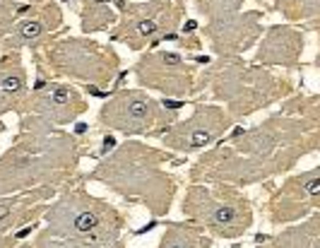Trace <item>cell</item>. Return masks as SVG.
<instances>
[{
	"label": "cell",
	"instance_id": "cell-1",
	"mask_svg": "<svg viewBox=\"0 0 320 248\" xmlns=\"http://www.w3.org/2000/svg\"><path fill=\"white\" fill-rule=\"evenodd\" d=\"M51 219V234H94L106 222V210L96 205L94 200H87L82 195H68L48 212Z\"/></svg>",
	"mask_w": 320,
	"mask_h": 248
},
{
	"label": "cell",
	"instance_id": "cell-2",
	"mask_svg": "<svg viewBox=\"0 0 320 248\" xmlns=\"http://www.w3.org/2000/svg\"><path fill=\"white\" fill-rule=\"evenodd\" d=\"M154 111H157V104L152 99H147L140 92H128L104 109L101 118L125 133H142L147 130V125H152Z\"/></svg>",
	"mask_w": 320,
	"mask_h": 248
},
{
	"label": "cell",
	"instance_id": "cell-3",
	"mask_svg": "<svg viewBox=\"0 0 320 248\" xmlns=\"http://www.w3.org/2000/svg\"><path fill=\"white\" fill-rule=\"evenodd\" d=\"M222 128H226V121H224V116H222L219 111H214V109L202 111L200 109L188 123L176 125V128L169 133V140H171L173 145H178V147L193 150V147L207 145L212 137H217V133H219Z\"/></svg>",
	"mask_w": 320,
	"mask_h": 248
},
{
	"label": "cell",
	"instance_id": "cell-4",
	"mask_svg": "<svg viewBox=\"0 0 320 248\" xmlns=\"http://www.w3.org/2000/svg\"><path fill=\"white\" fill-rule=\"evenodd\" d=\"M82 109V101L75 96V92H70L68 87H51L43 96L39 99V111L46 114L51 121L56 123H63V121H70L73 116H77Z\"/></svg>",
	"mask_w": 320,
	"mask_h": 248
},
{
	"label": "cell",
	"instance_id": "cell-5",
	"mask_svg": "<svg viewBox=\"0 0 320 248\" xmlns=\"http://www.w3.org/2000/svg\"><path fill=\"white\" fill-rule=\"evenodd\" d=\"M7 70H0V111L10 109V104H15V99L24 92V73L19 68V63H7Z\"/></svg>",
	"mask_w": 320,
	"mask_h": 248
},
{
	"label": "cell",
	"instance_id": "cell-6",
	"mask_svg": "<svg viewBox=\"0 0 320 248\" xmlns=\"http://www.w3.org/2000/svg\"><path fill=\"white\" fill-rule=\"evenodd\" d=\"M161 248H207V244H202V239L183 231V229H173L169 236H164Z\"/></svg>",
	"mask_w": 320,
	"mask_h": 248
},
{
	"label": "cell",
	"instance_id": "cell-7",
	"mask_svg": "<svg viewBox=\"0 0 320 248\" xmlns=\"http://www.w3.org/2000/svg\"><path fill=\"white\" fill-rule=\"evenodd\" d=\"M43 34V24L41 22H24L17 32V41H32Z\"/></svg>",
	"mask_w": 320,
	"mask_h": 248
},
{
	"label": "cell",
	"instance_id": "cell-8",
	"mask_svg": "<svg viewBox=\"0 0 320 248\" xmlns=\"http://www.w3.org/2000/svg\"><path fill=\"white\" fill-rule=\"evenodd\" d=\"M12 205H15V200H2V203H0V227H2L7 219H10Z\"/></svg>",
	"mask_w": 320,
	"mask_h": 248
}]
</instances>
